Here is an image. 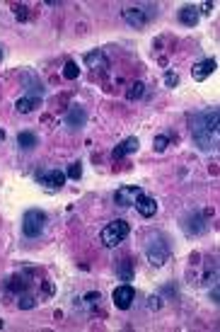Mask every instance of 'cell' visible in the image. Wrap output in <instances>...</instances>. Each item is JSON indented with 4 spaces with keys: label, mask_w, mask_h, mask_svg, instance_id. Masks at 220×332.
Returning <instances> with one entry per match:
<instances>
[{
    "label": "cell",
    "mask_w": 220,
    "mask_h": 332,
    "mask_svg": "<svg viewBox=\"0 0 220 332\" xmlns=\"http://www.w3.org/2000/svg\"><path fill=\"white\" fill-rule=\"evenodd\" d=\"M191 136H194V143L201 151H215L218 148V109L196 114Z\"/></svg>",
    "instance_id": "1"
},
{
    "label": "cell",
    "mask_w": 220,
    "mask_h": 332,
    "mask_svg": "<svg viewBox=\"0 0 220 332\" xmlns=\"http://www.w3.org/2000/svg\"><path fill=\"white\" fill-rule=\"evenodd\" d=\"M128 233H131V226L123 221V218H116V221L107 223L102 233H99V240L104 247H116V245H121L126 238H128Z\"/></svg>",
    "instance_id": "2"
},
{
    "label": "cell",
    "mask_w": 220,
    "mask_h": 332,
    "mask_svg": "<svg viewBox=\"0 0 220 332\" xmlns=\"http://www.w3.org/2000/svg\"><path fill=\"white\" fill-rule=\"evenodd\" d=\"M145 257H148V262L153 267H162L167 260H169V245H167V240L162 235H155V238L148 240V245H145Z\"/></svg>",
    "instance_id": "3"
},
{
    "label": "cell",
    "mask_w": 220,
    "mask_h": 332,
    "mask_svg": "<svg viewBox=\"0 0 220 332\" xmlns=\"http://www.w3.org/2000/svg\"><path fill=\"white\" fill-rule=\"evenodd\" d=\"M44 226H46V213L39 209H29L24 213L22 218V233L27 238H39L44 233Z\"/></svg>",
    "instance_id": "4"
},
{
    "label": "cell",
    "mask_w": 220,
    "mask_h": 332,
    "mask_svg": "<svg viewBox=\"0 0 220 332\" xmlns=\"http://www.w3.org/2000/svg\"><path fill=\"white\" fill-rule=\"evenodd\" d=\"M66 172H61V170H44V172H36V182L46 187L49 192H56V189H61L66 185Z\"/></svg>",
    "instance_id": "5"
},
{
    "label": "cell",
    "mask_w": 220,
    "mask_h": 332,
    "mask_svg": "<svg viewBox=\"0 0 220 332\" xmlns=\"http://www.w3.org/2000/svg\"><path fill=\"white\" fill-rule=\"evenodd\" d=\"M143 197V189L133 187V185H126V187H119L116 194H114V201L121 206V209H128V206H136V201Z\"/></svg>",
    "instance_id": "6"
},
{
    "label": "cell",
    "mask_w": 220,
    "mask_h": 332,
    "mask_svg": "<svg viewBox=\"0 0 220 332\" xmlns=\"http://www.w3.org/2000/svg\"><path fill=\"white\" fill-rule=\"evenodd\" d=\"M111 299H114V306H116L119 310H128L131 308V303H133V299H136V291H133L131 284H121V286L114 288Z\"/></svg>",
    "instance_id": "7"
},
{
    "label": "cell",
    "mask_w": 220,
    "mask_h": 332,
    "mask_svg": "<svg viewBox=\"0 0 220 332\" xmlns=\"http://www.w3.org/2000/svg\"><path fill=\"white\" fill-rule=\"evenodd\" d=\"M123 20L131 24V27H138V29H141V27L148 24L150 17H148V12H143V8H126V10H123Z\"/></svg>",
    "instance_id": "8"
},
{
    "label": "cell",
    "mask_w": 220,
    "mask_h": 332,
    "mask_svg": "<svg viewBox=\"0 0 220 332\" xmlns=\"http://www.w3.org/2000/svg\"><path fill=\"white\" fill-rule=\"evenodd\" d=\"M85 122H87V112L82 109V107H70L66 114V126L68 129H82L85 126Z\"/></svg>",
    "instance_id": "9"
},
{
    "label": "cell",
    "mask_w": 220,
    "mask_h": 332,
    "mask_svg": "<svg viewBox=\"0 0 220 332\" xmlns=\"http://www.w3.org/2000/svg\"><path fill=\"white\" fill-rule=\"evenodd\" d=\"M218 68V63H215V58H206V61H201V63H196L194 66V70H191V76H194V80L196 83H203L208 76H213V70Z\"/></svg>",
    "instance_id": "10"
},
{
    "label": "cell",
    "mask_w": 220,
    "mask_h": 332,
    "mask_svg": "<svg viewBox=\"0 0 220 332\" xmlns=\"http://www.w3.org/2000/svg\"><path fill=\"white\" fill-rule=\"evenodd\" d=\"M136 211L143 216V218H153L155 213H157V201L153 199V197H141V199L136 201Z\"/></svg>",
    "instance_id": "11"
},
{
    "label": "cell",
    "mask_w": 220,
    "mask_h": 332,
    "mask_svg": "<svg viewBox=\"0 0 220 332\" xmlns=\"http://www.w3.org/2000/svg\"><path fill=\"white\" fill-rule=\"evenodd\" d=\"M138 138H136V136H131V138H126V141H121V143L116 145V148H114V160H119V158H123V155H128V153H136V151H138Z\"/></svg>",
    "instance_id": "12"
},
{
    "label": "cell",
    "mask_w": 220,
    "mask_h": 332,
    "mask_svg": "<svg viewBox=\"0 0 220 332\" xmlns=\"http://www.w3.org/2000/svg\"><path fill=\"white\" fill-rule=\"evenodd\" d=\"M179 22L187 24V27H194V24L198 22V8H191V5L182 8V10H179Z\"/></svg>",
    "instance_id": "13"
},
{
    "label": "cell",
    "mask_w": 220,
    "mask_h": 332,
    "mask_svg": "<svg viewBox=\"0 0 220 332\" xmlns=\"http://www.w3.org/2000/svg\"><path fill=\"white\" fill-rule=\"evenodd\" d=\"M15 107H17V112L27 114V112H32V109H36V107H39V97H36V95H29V97H20Z\"/></svg>",
    "instance_id": "14"
},
{
    "label": "cell",
    "mask_w": 220,
    "mask_h": 332,
    "mask_svg": "<svg viewBox=\"0 0 220 332\" xmlns=\"http://www.w3.org/2000/svg\"><path fill=\"white\" fill-rule=\"evenodd\" d=\"M36 143H39V138H36L32 131H22L20 136H17V145H20V148H24V151L36 148Z\"/></svg>",
    "instance_id": "15"
},
{
    "label": "cell",
    "mask_w": 220,
    "mask_h": 332,
    "mask_svg": "<svg viewBox=\"0 0 220 332\" xmlns=\"http://www.w3.org/2000/svg\"><path fill=\"white\" fill-rule=\"evenodd\" d=\"M85 63H87L90 68H107V58H104L102 51H90V54L85 56Z\"/></svg>",
    "instance_id": "16"
},
{
    "label": "cell",
    "mask_w": 220,
    "mask_h": 332,
    "mask_svg": "<svg viewBox=\"0 0 220 332\" xmlns=\"http://www.w3.org/2000/svg\"><path fill=\"white\" fill-rule=\"evenodd\" d=\"M143 90H145V85L138 80V83H133L131 88H128V92H126V97L128 100H138V97H143Z\"/></svg>",
    "instance_id": "17"
},
{
    "label": "cell",
    "mask_w": 220,
    "mask_h": 332,
    "mask_svg": "<svg viewBox=\"0 0 220 332\" xmlns=\"http://www.w3.org/2000/svg\"><path fill=\"white\" fill-rule=\"evenodd\" d=\"M77 73H80V70H77V63H75V61H68L66 66H63V78H68V80H75Z\"/></svg>",
    "instance_id": "18"
},
{
    "label": "cell",
    "mask_w": 220,
    "mask_h": 332,
    "mask_svg": "<svg viewBox=\"0 0 220 332\" xmlns=\"http://www.w3.org/2000/svg\"><path fill=\"white\" fill-rule=\"evenodd\" d=\"M66 177H68V179H80V177H82V165H80V163H73V165H68Z\"/></svg>",
    "instance_id": "19"
},
{
    "label": "cell",
    "mask_w": 220,
    "mask_h": 332,
    "mask_svg": "<svg viewBox=\"0 0 220 332\" xmlns=\"http://www.w3.org/2000/svg\"><path fill=\"white\" fill-rule=\"evenodd\" d=\"M167 145H169V138H167V136H155L153 148L157 151V153H165V151H167Z\"/></svg>",
    "instance_id": "20"
},
{
    "label": "cell",
    "mask_w": 220,
    "mask_h": 332,
    "mask_svg": "<svg viewBox=\"0 0 220 332\" xmlns=\"http://www.w3.org/2000/svg\"><path fill=\"white\" fill-rule=\"evenodd\" d=\"M119 274H121V279H126V281L133 277V262L131 260H126V262L119 267Z\"/></svg>",
    "instance_id": "21"
},
{
    "label": "cell",
    "mask_w": 220,
    "mask_h": 332,
    "mask_svg": "<svg viewBox=\"0 0 220 332\" xmlns=\"http://www.w3.org/2000/svg\"><path fill=\"white\" fill-rule=\"evenodd\" d=\"M24 286H27V284H24L22 277H12L10 284H8V288H10V291H24Z\"/></svg>",
    "instance_id": "22"
},
{
    "label": "cell",
    "mask_w": 220,
    "mask_h": 332,
    "mask_svg": "<svg viewBox=\"0 0 220 332\" xmlns=\"http://www.w3.org/2000/svg\"><path fill=\"white\" fill-rule=\"evenodd\" d=\"M22 310H29L34 308V296H29V293H24V296H20V303H17Z\"/></svg>",
    "instance_id": "23"
},
{
    "label": "cell",
    "mask_w": 220,
    "mask_h": 332,
    "mask_svg": "<svg viewBox=\"0 0 220 332\" xmlns=\"http://www.w3.org/2000/svg\"><path fill=\"white\" fill-rule=\"evenodd\" d=\"M148 308H150V310H160V308H162V299H160V296H150V299H148Z\"/></svg>",
    "instance_id": "24"
},
{
    "label": "cell",
    "mask_w": 220,
    "mask_h": 332,
    "mask_svg": "<svg viewBox=\"0 0 220 332\" xmlns=\"http://www.w3.org/2000/svg\"><path fill=\"white\" fill-rule=\"evenodd\" d=\"M165 83L169 85V88H174L177 83H179V78H177V73H167L165 76Z\"/></svg>",
    "instance_id": "25"
},
{
    "label": "cell",
    "mask_w": 220,
    "mask_h": 332,
    "mask_svg": "<svg viewBox=\"0 0 220 332\" xmlns=\"http://www.w3.org/2000/svg\"><path fill=\"white\" fill-rule=\"evenodd\" d=\"M3 141H5V131L0 129V143H3Z\"/></svg>",
    "instance_id": "26"
},
{
    "label": "cell",
    "mask_w": 220,
    "mask_h": 332,
    "mask_svg": "<svg viewBox=\"0 0 220 332\" xmlns=\"http://www.w3.org/2000/svg\"><path fill=\"white\" fill-rule=\"evenodd\" d=\"M3 325H5V322H3V320H0V330H3Z\"/></svg>",
    "instance_id": "27"
},
{
    "label": "cell",
    "mask_w": 220,
    "mask_h": 332,
    "mask_svg": "<svg viewBox=\"0 0 220 332\" xmlns=\"http://www.w3.org/2000/svg\"><path fill=\"white\" fill-rule=\"evenodd\" d=\"M0 58H3V51H0Z\"/></svg>",
    "instance_id": "28"
}]
</instances>
